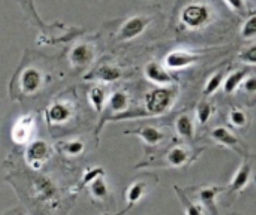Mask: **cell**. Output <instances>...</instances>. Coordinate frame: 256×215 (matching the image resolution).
<instances>
[{
    "mask_svg": "<svg viewBox=\"0 0 256 215\" xmlns=\"http://www.w3.org/2000/svg\"><path fill=\"white\" fill-rule=\"evenodd\" d=\"M177 91L172 88H156L146 96V114L160 115L170 111L176 100Z\"/></svg>",
    "mask_w": 256,
    "mask_h": 215,
    "instance_id": "1",
    "label": "cell"
},
{
    "mask_svg": "<svg viewBox=\"0 0 256 215\" xmlns=\"http://www.w3.org/2000/svg\"><path fill=\"white\" fill-rule=\"evenodd\" d=\"M182 21L189 28H198L210 21V9L206 4H189L182 13Z\"/></svg>",
    "mask_w": 256,
    "mask_h": 215,
    "instance_id": "2",
    "label": "cell"
},
{
    "mask_svg": "<svg viewBox=\"0 0 256 215\" xmlns=\"http://www.w3.org/2000/svg\"><path fill=\"white\" fill-rule=\"evenodd\" d=\"M148 24H150V18L142 15L129 18L118 31V40H132L138 37L140 34H142V31L147 28Z\"/></svg>",
    "mask_w": 256,
    "mask_h": 215,
    "instance_id": "3",
    "label": "cell"
},
{
    "mask_svg": "<svg viewBox=\"0 0 256 215\" xmlns=\"http://www.w3.org/2000/svg\"><path fill=\"white\" fill-rule=\"evenodd\" d=\"M20 87L26 94H34L42 87V73L36 67H27L20 78Z\"/></svg>",
    "mask_w": 256,
    "mask_h": 215,
    "instance_id": "4",
    "label": "cell"
},
{
    "mask_svg": "<svg viewBox=\"0 0 256 215\" xmlns=\"http://www.w3.org/2000/svg\"><path fill=\"white\" fill-rule=\"evenodd\" d=\"M200 60V55L188 52V51H174L170 52L165 58V64L172 69V70H178L183 67H188L194 63H196Z\"/></svg>",
    "mask_w": 256,
    "mask_h": 215,
    "instance_id": "5",
    "label": "cell"
},
{
    "mask_svg": "<svg viewBox=\"0 0 256 215\" xmlns=\"http://www.w3.org/2000/svg\"><path fill=\"white\" fill-rule=\"evenodd\" d=\"M146 76L156 85H170L174 82L172 75L168 73V70L156 61H152L146 66Z\"/></svg>",
    "mask_w": 256,
    "mask_h": 215,
    "instance_id": "6",
    "label": "cell"
},
{
    "mask_svg": "<svg viewBox=\"0 0 256 215\" xmlns=\"http://www.w3.org/2000/svg\"><path fill=\"white\" fill-rule=\"evenodd\" d=\"M50 156V147L45 141H34L27 148V159L30 166L38 169L44 160H46Z\"/></svg>",
    "mask_w": 256,
    "mask_h": 215,
    "instance_id": "7",
    "label": "cell"
},
{
    "mask_svg": "<svg viewBox=\"0 0 256 215\" xmlns=\"http://www.w3.org/2000/svg\"><path fill=\"white\" fill-rule=\"evenodd\" d=\"M70 63L76 67H82V66H87L88 63L93 61L94 58V52H93V48L87 43H78L72 48L70 51Z\"/></svg>",
    "mask_w": 256,
    "mask_h": 215,
    "instance_id": "8",
    "label": "cell"
},
{
    "mask_svg": "<svg viewBox=\"0 0 256 215\" xmlns=\"http://www.w3.org/2000/svg\"><path fill=\"white\" fill-rule=\"evenodd\" d=\"M48 120L54 124H63L66 121H69V118L72 117V109L69 105L63 103V102H56L48 108Z\"/></svg>",
    "mask_w": 256,
    "mask_h": 215,
    "instance_id": "9",
    "label": "cell"
},
{
    "mask_svg": "<svg viewBox=\"0 0 256 215\" xmlns=\"http://www.w3.org/2000/svg\"><path fill=\"white\" fill-rule=\"evenodd\" d=\"M212 138L216 142H219V144H222V145H225V147H228V148H231L234 151H240V148H238V145H240L238 139L226 127H216V129H213Z\"/></svg>",
    "mask_w": 256,
    "mask_h": 215,
    "instance_id": "10",
    "label": "cell"
},
{
    "mask_svg": "<svg viewBox=\"0 0 256 215\" xmlns=\"http://www.w3.org/2000/svg\"><path fill=\"white\" fill-rule=\"evenodd\" d=\"M32 126H33V118H32V117H28V115L21 117V118L16 121V124H15V127H14V130H12V138H14V141L18 142V144L26 142V141L28 139V136H30Z\"/></svg>",
    "mask_w": 256,
    "mask_h": 215,
    "instance_id": "11",
    "label": "cell"
},
{
    "mask_svg": "<svg viewBox=\"0 0 256 215\" xmlns=\"http://www.w3.org/2000/svg\"><path fill=\"white\" fill-rule=\"evenodd\" d=\"M250 178H252V166L249 163H243L240 166V169L237 171V174L234 175L230 190L231 192H242L243 189L248 187Z\"/></svg>",
    "mask_w": 256,
    "mask_h": 215,
    "instance_id": "12",
    "label": "cell"
},
{
    "mask_svg": "<svg viewBox=\"0 0 256 215\" xmlns=\"http://www.w3.org/2000/svg\"><path fill=\"white\" fill-rule=\"evenodd\" d=\"M128 105H129V99H128V94L124 91H114L111 96H110V100H108V108L112 111V112H117V115L120 114H124L128 111Z\"/></svg>",
    "mask_w": 256,
    "mask_h": 215,
    "instance_id": "13",
    "label": "cell"
},
{
    "mask_svg": "<svg viewBox=\"0 0 256 215\" xmlns=\"http://www.w3.org/2000/svg\"><path fill=\"white\" fill-rule=\"evenodd\" d=\"M246 76H248V72L246 70H237V72L230 73L228 76H225V81L222 84L224 91L226 94H232L243 84V81L246 79Z\"/></svg>",
    "mask_w": 256,
    "mask_h": 215,
    "instance_id": "14",
    "label": "cell"
},
{
    "mask_svg": "<svg viewBox=\"0 0 256 215\" xmlns=\"http://www.w3.org/2000/svg\"><path fill=\"white\" fill-rule=\"evenodd\" d=\"M138 135L141 136V139H142L147 145H152V147L160 144V142L164 141V138H165V135L162 133V130H159V129L154 127V126H146V127L140 129V130H138Z\"/></svg>",
    "mask_w": 256,
    "mask_h": 215,
    "instance_id": "15",
    "label": "cell"
},
{
    "mask_svg": "<svg viewBox=\"0 0 256 215\" xmlns=\"http://www.w3.org/2000/svg\"><path fill=\"white\" fill-rule=\"evenodd\" d=\"M88 78H96V79H99L102 82L110 84V82H116V81H118L122 78V70L117 69V67H112V66H108L106 64V66H102L100 69H98Z\"/></svg>",
    "mask_w": 256,
    "mask_h": 215,
    "instance_id": "16",
    "label": "cell"
},
{
    "mask_svg": "<svg viewBox=\"0 0 256 215\" xmlns=\"http://www.w3.org/2000/svg\"><path fill=\"white\" fill-rule=\"evenodd\" d=\"M176 130L182 138L192 139L194 133H195V124H194V120L190 118V115H188V114L180 115L176 121Z\"/></svg>",
    "mask_w": 256,
    "mask_h": 215,
    "instance_id": "17",
    "label": "cell"
},
{
    "mask_svg": "<svg viewBox=\"0 0 256 215\" xmlns=\"http://www.w3.org/2000/svg\"><path fill=\"white\" fill-rule=\"evenodd\" d=\"M166 160H168V165L172 168H183L189 160V153L183 147H176L168 153Z\"/></svg>",
    "mask_w": 256,
    "mask_h": 215,
    "instance_id": "18",
    "label": "cell"
},
{
    "mask_svg": "<svg viewBox=\"0 0 256 215\" xmlns=\"http://www.w3.org/2000/svg\"><path fill=\"white\" fill-rule=\"evenodd\" d=\"M146 190H147V184L144 181H136L129 187V190H128V205L129 207L126 211H129L136 202L141 201V198L146 195Z\"/></svg>",
    "mask_w": 256,
    "mask_h": 215,
    "instance_id": "19",
    "label": "cell"
},
{
    "mask_svg": "<svg viewBox=\"0 0 256 215\" xmlns=\"http://www.w3.org/2000/svg\"><path fill=\"white\" fill-rule=\"evenodd\" d=\"M88 99H90V103L93 105L94 111L100 112L105 106V102H106V91L105 88L102 87H93L88 93Z\"/></svg>",
    "mask_w": 256,
    "mask_h": 215,
    "instance_id": "20",
    "label": "cell"
},
{
    "mask_svg": "<svg viewBox=\"0 0 256 215\" xmlns=\"http://www.w3.org/2000/svg\"><path fill=\"white\" fill-rule=\"evenodd\" d=\"M90 192L96 199H100V201L106 199L108 193H110L108 186H106V183H105V180L102 177H99V178H96L94 181L90 183Z\"/></svg>",
    "mask_w": 256,
    "mask_h": 215,
    "instance_id": "21",
    "label": "cell"
},
{
    "mask_svg": "<svg viewBox=\"0 0 256 215\" xmlns=\"http://www.w3.org/2000/svg\"><path fill=\"white\" fill-rule=\"evenodd\" d=\"M225 76H226L225 72H218V73H214V75L208 79V82H207V85H206V88H204V94H206V96L214 94V93L222 87V84H224V81H225Z\"/></svg>",
    "mask_w": 256,
    "mask_h": 215,
    "instance_id": "22",
    "label": "cell"
},
{
    "mask_svg": "<svg viewBox=\"0 0 256 215\" xmlns=\"http://www.w3.org/2000/svg\"><path fill=\"white\" fill-rule=\"evenodd\" d=\"M213 115V106L208 102H201L196 108V120L200 124H206Z\"/></svg>",
    "mask_w": 256,
    "mask_h": 215,
    "instance_id": "23",
    "label": "cell"
},
{
    "mask_svg": "<svg viewBox=\"0 0 256 215\" xmlns=\"http://www.w3.org/2000/svg\"><path fill=\"white\" fill-rule=\"evenodd\" d=\"M36 186H38V192L42 196V199H48L56 193V189L52 186V183L46 178H39L36 180Z\"/></svg>",
    "mask_w": 256,
    "mask_h": 215,
    "instance_id": "24",
    "label": "cell"
},
{
    "mask_svg": "<svg viewBox=\"0 0 256 215\" xmlns=\"http://www.w3.org/2000/svg\"><path fill=\"white\" fill-rule=\"evenodd\" d=\"M63 151L68 154V156H72V157H76V156H81L84 153V142L81 141H69L66 144H63Z\"/></svg>",
    "mask_w": 256,
    "mask_h": 215,
    "instance_id": "25",
    "label": "cell"
},
{
    "mask_svg": "<svg viewBox=\"0 0 256 215\" xmlns=\"http://www.w3.org/2000/svg\"><path fill=\"white\" fill-rule=\"evenodd\" d=\"M230 121L231 124H234L236 127H244L248 124V115L242 109H234L231 114H230Z\"/></svg>",
    "mask_w": 256,
    "mask_h": 215,
    "instance_id": "26",
    "label": "cell"
},
{
    "mask_svg": "<svg viewBox=\"0 0 256 215\" xmlns=\"http://www.w3.org/2000/svg\"><path fill=\"white\" fill-rule=\"evenodd\" d=\"M242 34H243V37H246V39H254V37H255L256 36V16L255 15H252V16L248 19V22L244 24V28H243Z\"/></svg>",
    "mask_w": 256,
    "mask_h": 215,
    "instance_id": "27",
    "label": "cell"
},
{
    "mask_svg": "<svg viewBox=\"0 0 256 215\" xmlns=\"http://www.w3.org/2000/svg\"><path fill=\"white\" fill-rule=\"evenodd\" d=\"M180 199L184 205V213L186 215H201V208L198 205H195L194 202H190L186 196H183V193H180Z\"/></svg>",
    "mask_w": 256,
    "mask_h": 215,
    "instance_id": "28",
    "label": "cell"
},
{
    "mask_svg": "<svg viewBox=\"0 0 256 215\" xmlns=\"http://www.w3.org/2000/svg\"><path fill=\"white\" fill-rule=\"evenodd\" d=\"M104 175V169L102 168H93V169H88L84 177H82V186H87L90 184L92 181H94L96 178L102 177Z\"/></svg>",
    "mask_w": 256,
    "mask_h": 215,
    "instance_id": "29",
    "label": "cell"
},
{
    "mask_svg": "<svg viewBox=\"0 0 256 215\" xmlns=\"http://www.w3.org/2000/svg\"><path fill=\"white\" fill-rule=\"evenodd\" d=\"M216 192H219V189H207V190H204V192L201 193L202 202L207 204V205H210V207H213V205H214L213 199H214V196L218 195Z\"/></svg>",
    "mask_w": 256,
    "mask_h": 215,
    "instance_id": "30",
    "label": "cell"
},
{
    "mask_svg": "<svg viewBox=\"0 0 256 215\" xmlns=\"http://www.w3.org/2000/svg\"><path fill=\"white\" fill-rule=\"evenodd\" d=\"M242 58L250 64H255L256 63V46L249 48L248 51H244V54H242Z\"/></svg>",
    "mask_w": 256,
    "mask_h": 215,
    "instance_id": "31",
    "label": "cell"
},
{
    "mask_svg": "<svg viewBox=\"0 0 256 215\" xmlns=\"http://www.w3.org/2000/svg\"><path fill=\"white\" fill-rule=\"evenodd\" d=\"M243 88L248 91V93H255L256 91V78L255 76H249L243 81Z\"/></svg>",
    "mask_w": 256,
    "mask_h": 215,
    "instance_id": "32",
    "label": "cell"
},
{
    "mask_svg": "<svg viewBox=\"0 0 256 215\" xmlns=\"http://www.w3.org/2000/svg\"><path fill=\"white\" fill-rule=\"evenodd\" d=\"M231 9L237 10V12H244L246 10V6H244V0H225Z\"/></svg>",
    "mask_w": 256,
    "mask_h": 215,
    "instance_id": "33",
    "label": "cell"
}]
</instances>
